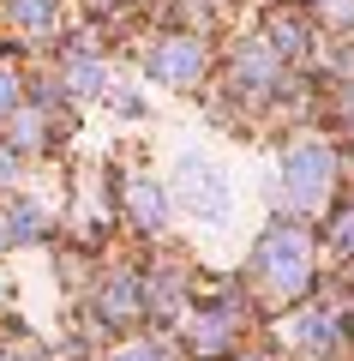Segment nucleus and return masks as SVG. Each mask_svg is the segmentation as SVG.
<instances>
[{"instance_id": "1", "label": "nucleus", "mask_w": 354, "mask_h": 361, "mask_svg": "<svg viewBox=\"0 0 354 361\" xmlns=\"http://www.w3.org/2000/svg\"><path fill=\"white\" fill-rule=\"evenodd\" d=\"M258 283L277 289V295H301L306 277H312V241H306L301 223H270L265 235H258Z\"/></svg>"}, {"instance_id": "2", "label": "nucleus", "mask_w": 354, "mask_h": 361, "mask_svg": "<svg viewBox=\"0 0 354 361\" xmlns=\"http://www.w3.org/2000/svg\"><path fill=\"white\" fill-rule=\"evenodd\" d=\"M175 187H180V205H187L198 223H210V229H222V223H228V211H234V193H228L222 169H216L204 151H187V157H180Z\"/></svg>"}, {"instance_id": "3", "label": "nucleus", "mask_w": 354, "mask_h": 361, "mask_svg": "<svg viewBox=\"0 0 354 361\" xmlns=\"http://www.w3.org/2000/svg\"><path fill=\"white\" fill-rule=\"evenodd\" d=\"M282 180H289L294 211H306V205H318V199L330 193V180H336V157H330L324 145H294V151L282 157Z\"/></svg>"}, {"instance_id": "4", "label": "nucleus", "mask_w": 354, "mask_h": 361, "mask_svg": "<svg viewBox=\"0 0 354 361\" xmlns=\"http://www.w3.org/2000/svg\"><path fill=\"white\" fill-rule=\"evenodd\" d=\"M198 66H204V49L192 37H168V42H156V49H151V78H156V85H168V90L198 85Z\"/></svg>"}, {"instance_id": "5", "label": "nucleus", "mask_w": 354, "mask_h": 361, "mask_svg": "<svg viewBox=\"0 0 354 361\" xmlns=\"http://www.w3.org/2000/svg\"><path fill=\"white\" fill-rule=\"evenodd\" d=\"M289 343L306 349V355H330V349L342 343V319H336V313H324V307H301L289 319Z\"/></svg>"}, {"instance_id": "6", "label": "nucleus", "mask_w": 354, "mask_h": 361, "mask_svg": "<svg viewBox=\"0 0 354 361\" xmlns=\"http://www.w3.org/2000/svg\"><path fill=\"white\" fill-rule=\"evenodd\" d=\"M0 223H6V235H13V241H42V235H49V217H42L37 199H13Z\"/></svg>"}, {"instance_id": "7", "label": "nucleus", "mask_w": 354, "mask_h": 361, "mask_svg": "<svg viewBox=\"0 0 354 361\" xmlns=\"http://www.w3.org/2000/svg\"><path fill=\"white\" fill-rule=\"evenodd\" d=\"M163 217H168L163 193H156L151 180H132V223H139L144 235H156V229H163Z\"/></svg>"}, {"instance_id": "8", "label": "nucleus", "mask_w": 354, "mask_h": 361, "mask_svg": "<svg viewBox=\"0 0 354 361\" xmlns=\"http://www.w3.org/2000/svg\"><path fill=\"white\" fill-rule=\"evenodd\" d=\"M108 361H168V349H163V343H144V337H132V343L108 349Z\"/></svg>"}, {"instance_id": "9", "label": "nucleus", "mask_w": 354, "mask_h": 361, "mask_svg": "<svg viewBox=\"0 0 354 361\" xmlns=\"http://www.w3.org/2000/svg\"><path fill=\"white\" fill-rule=\"evenodd\" d=\"M13 18H18V25H54V0H18V6H13Z\"/></svg>"}, {"instance_id": "10", "label": "nucleus", "mask_w": 354, "mask_h": 361, "mask_svg": "<svg viewBox=\"0 0 354 361\" xmlns=\"http://www.w3.org/2000/svg\"><path fill=\"white\" fill-rule=\"evenodd\" d=\"M66 78H72V90H102V66L96 61H78Z\"/></svg>"}, {"instance_id": "11", "label": "nucleus", "mask_w": 354, "mask_h": 361, "mask_svg": "<svg viewBox=\"0 0 354 361\" xmlns=\"http://www.w3.org/2000/svg\"><path fill=\"white\" fill-rule=\"evenodd\" d=\"M18 103V85H13V78H0V109H13Z\"/></svg>"}, {"instance_id": "12", "label": "nucleus", "mask_w": 354, "mask_h": 361, "mask_svg": "<svg viewBox=\"0 0 354 361\" xmlns=\"http://www.w3.org/2000/svg\"><path fill=\"white\" fill-rule=\"evenodd\" d=\"M13 175H18V157L6 151V157H0V187H6V180H13Z\"/></svg>"}, {"instance_id": "13", "label": "nucleus", "mask_w": 354, "mask_h": 361, "mask_svg": "<svg viewBox=\"0 0 354 361\" xmlns=\"http://www.w3.org/2000/svg\"><path fill=\"white\" fill-rule=\"evenodd\" d=\"M0 247H13V235H6V223H0Z\"/></svg>"}, {"instance_id": "14", "label": "nucleus", "mask_w": 354, "mask_h": 361, "mask_svg": "<svg viewBox=\"0 0 354 361\" xmlns=\"http://www.w3.org/2000/svg\"><path fill=\"white\" fill-rule=\"evenodd\" d=\"M234 361H265V355H234Z\"/></svg>"}, {"instance_id": "15", "label": "nucleus", "mask_w": 354, "mask_h": 361, "mask_svg": "<svg viewBox=\"0 0 354 361\" xmlns=\"http://www.w3.org/2000/svg\"><path fill=\"white\" fill-rule=\"evenodd\" d=\"M0 361H25V355H0Z\"/></svg>"}]
</instances>
